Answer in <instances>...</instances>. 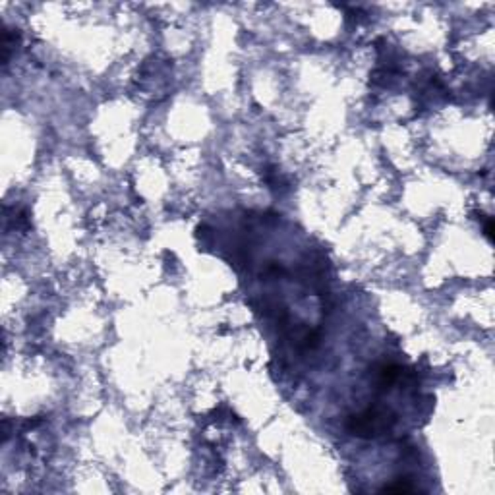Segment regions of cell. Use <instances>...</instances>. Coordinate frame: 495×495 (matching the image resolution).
<instances>
[{"instance_id":"obj_1","label":"cell","mask_w":495,"mask_h":495,"mask_svg":"<svg viewBox=\"0 0 495 495\" xmlns=\"http://www.w3.org/2000/svg\"><path fill=\"white\" fill-rule=\"evenodd\" d=\"M393 424V414H387V412L378 410V408H368L362 414L350 416L349 424H346V430H349L352 436L373 437L378 436L379 431L389 430Z\"/></svg>"},{"instance_id":"obj_2","label":"cell","mask_w":495,"mask_h":495,"mask_svg":"<svg viewBox=\"0 0 495 495\" xmlns=\"http://www.w3.org/2000/svg\"><path fill=\"white\" fill-rule=\"evenodd\" d=\"M381 491H389V494H412V491H416V486H412L408 482V478H399L397 484H389Z\"/></svg>"}]
</instances>
